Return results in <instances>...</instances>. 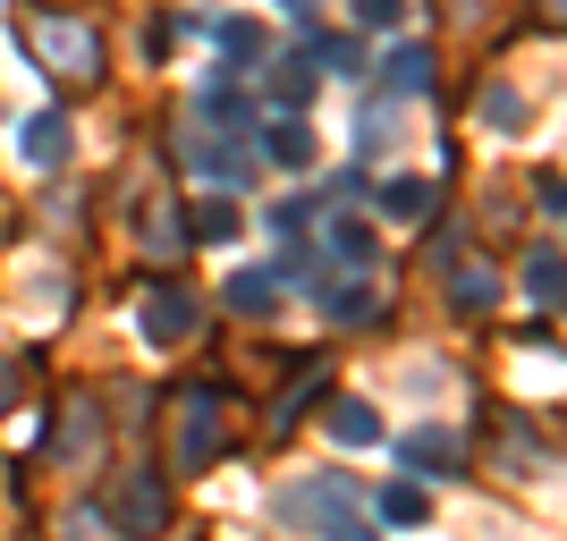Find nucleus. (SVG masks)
<instances>
[{"label":"nucleus","mask_w":567,"mask_h":541,"mask_svg":"<svg viewBox=\"0 0 567 541\" xmlns=\"http://www.w3.org/2000/svg\"><path fill=\"white\" fill-rule=\"evenodd\" d=\"M25 51H43L51 76H69V85H76V76H102V34L85 18H51V9H43V18H25Z\"/></svg>","instance_id":"nucleus-1"},{"label":"nucleus","mask_w":567,"mask_h":541,"mask_svg":"<svg viewBox=\"0 0 567 541\" xmlns=\"http://www.w3.org/2000/svg\"><path fill=\"white\" fill-rule=\"evenodd\" d=\"M348 508H355L348 474H313V482L288 491V517H297V524H313V533H331V541H373V524H355Z\"/></svg>","instance_id":"nucleus-2"},{"label":"nucleus","mask_w":567,"mask_h":541,"mask_svg":"<svg viewBox=\"0 0 567 541\" xmlns=\"http://www.w3.org/2000/svg\"><path fill=\"white\" fill-rule=\"evenodd\" d=\"M220 448V389H195V398H178V474L213 466Z\"/></svg>","instance_id":"nucleus-3"},{"label":"nucleus","mask_w":567,"mask_h":541,"mask_svg":"<svg viewBox=\"0 0 567 541\" xmlns=\"http://www.w3.org/2000/svg\"><path fill=\"white\" fill-rule=\"evenodd\" d=\"M144 339H153V347L195 339V296H187V288H169V296H153V305H144Z\"/></svg>","instance_id":"nucleus-4"},{"label":"nucleus","mask_w":567,"mask_h":541,"mask_svg":"<svg viewBox=\"0 0 567 541\" xmlns=\"http://www.w3.org/2000/svg\"><path fill=\"white\" fill-rule=\"evenodd\" d=\"M262 162H280V169H313V118H271L262 127Z\"/></svg>","instance_id":"nucleus-5"},{"label":"nucleus","mask_w":567,"mask_h":541,"mask_svg":"<svg viewBox=\"0 0 567 541\" xmlns=\"http://www.w3.org/2000/svg\"><path fill=\"white\" fill-rule=\"evenodd\" d=\"M271 102H280L288 118H306V111H313V60H306V51L271 60Z\"/></svg>","instance_id":"nucleus-6"},{"label":"nucleus","mask_w":567,"mask_h":541,"mask_svg":"<svg viewBox=\"0 0 567 541\" xmlns=\"http://www.w3.org/2000/svg\"><path fill=\"white\" fill-rule=\"evenodd\" d=\"M381 85H390V94H424V85H432V51L424 43H399V51H390V60H381Z\"/></svg>","instance_id":"nucleus-7"},{"label":"nucleus","mask_w":567,"mask_h":541,"mask_svg":"<svg viewBox=\"0 0 567 541\" xmlns=\"http://www.w3.org/2000/svg\"><path fill=\"white\" fill-rule=\"evenodd\" d=\"M25 162H34V169H60V162H69V118H60V111L25 118Z\"/></svg>","instance_id":"nucleus-8"},{"label":"nucleus","mask_w":567,"mask_h":541,"mask_svg":"<svg viewBox=\"0 0 567 541\" xmlns=\"http://www.w3.org/2000/svg\"><path fill=\"white\" fill-rule=\"evenodd\" d=\"M399 144V102H364V118H355V153L373 162V153H390Z\"/></svg>","instance_id":"nucleus-9"},{"label":"nucleus","mask_w":567,"mask_h":541,"mask_svg":"<svg viewBox=\"0 0 567 541\" xmlns=\"http://www.w3.org/2000/svg\"><path fill=\"white\" fill-rule=\"evenodd\" d=\"M381 212L390 220H432V178H390V187H381Z\"/></svg>","instance_id":"nucleus-10"},{"label":"nucleus","mask_w":567,"mask_h":541,"mask_svg":"<svg viewBox=\"0 0 567 541\" xmlns=\"http://www.w3.org/2000/svg\"><path fill=\"white\" fill-rule=\"evenodd\" d=\"M118 524H127V533H153V524H162V499H153V482H118Z\"/></svg>","instance_id":"nucleus-11"},{"label":"nucleus","mask_w":567,"mask_h":541,"mask_svg":"<svg viewBox=\"0 0 567 541\" xmlns=\"http://www.w3.org/2000/svg\"><path fill=\"white\" fill-rule=\"evenodd\" d=\"M525 288H534V305H567V254H534Z\"/></svg>","instance_id":"nucleus-12"},{"label":"nucleus","mask_w":567,"mask_h":541,"mask_svg":"<svg viewBox=\"0 0 567 541\" xmlns=\"http://www.w3.org/2000/svg\"><path fill=\"white\" fill-rule=\"evenodd\" d=\"M187 237H204V246L237 237V204H229V195H204V204H195V220H187Z\"/></svg>","instance_id":"nucleus-13"},{"label":"nucleus","mask_w":567,"mask_h":541,"mask_svg":"<svg viewBox=\"0 0 567 541\" xmlns=\"http://www.w3.org/2000/svg\"><path fill=\"white\" fill-rule=\"evenodd\" d=\"M229 305L237 313H271V305H280V280H271V271H237V280H229Z\"/></svg>","instance_id":"nucleus-14"},{"label":"nucleus","mask_w":567,"mask_h":541,"mask_svg":"<svg viewBox=\"0 0 567 541\" xmlns=\"http://www.w3.org/2000/svg\"><path fill=\"white\" fill-rule=\"evenodd\" d=\"M450 296H457V305H466V313H483V305H492V296H499L492 262H466V271H457V280H450Z\"/></svg>","instance_id":"nucleus-15"},{"label":"nucleus","mask_w":567,"mask_h":541,"mask_svg":"<svg viewBox=\"0 0 567 541\" xmlns=\"http://www.w3.org/2000/svg\"><path fill=\"white\" fill-rule=\"evenodd\" d=\"M483 127H525V94L517 85H483Z\"/></svg>","instance_id":"nucleus-16"},{"label":"nucleus","mask_w":567,"mask_h":541,"mask_svg":"<svg viewBox=\"0 0 567 541\" xmlns=\"http://www.w3.org/2000/svg\"><path fill=\"white\" fill-rule=\"evenodd\" d=\"M220 51H229V69H237V60H246V69H255V60H262V25L229 18V25H220Z\"/></svg>","instance_id":"nucleus-17"},{"label":"nucleus","mask_w":567,"mask_h":541,"mask_svg":"<svg viewBox=\"0 0 567 541\" xmlns=\"http://www.w3.org/2000/svg\"><path fill=\"white\" fill-rule=\"evenodd\" d=\"M331 431H339V440H381V415H373V406H355V398H339Z\"/></svg>","instance_id":"nucleus-18"},{"label":"nucleus","mask_w":567,"mask_h":541,"mask_svg":"<svg viewBox=\"0 0 567 541\" xmlns=\"http://www.w3.org/2000/svg\"><path fill=\"white\" fill-rule=\"evenodd\" d=\"M331 313H339V322H381V296L355 280V288H339V296H331Z\"/></svg>","instance_id":"nucleus-19"},{"label":"nucleus","mask_w":567,"mask_h":541,"mask_svg":"<svg viewBox=\"0 0 567 541\" xmlns=\"http://www.w3.org/2000/svg\"><path fill=\"white\" fill-rule=\"evenodd\" d=\"M331 254H339V262H364V254H373V229H355V220H331Z\"/></svg>","instance_id":"nucleus-20"},{"label":"nucleus","mask_w":567,"mask_h":541,"mask_svg":"<svg viewBox=\"0 0 567 541\" xmlns=\"http://www.w3.org/2000/svg\"><path fill=\"white\" fill-rule=\"evenodd\" d=\"M381 517H390V524H415V517H424V491L390 482V491H381Z\"/></svg>","instance_id":"nucleus-21"},{"label":"nucleus","mask_w":567,"mask_h":541,"mask_svg":"<svg viewBox=\"0 0 567 541\" xmlns=\"http://www.w3.org/2000/svg\"><path fill=\"white\" fill-rule=\"evenodd\" d=\"M406 457H415V466H450V440H441V431H415V440H406Z\"/></svg>","instance_id":"nucleus-22"},{"label":"nucleus","mask_w":567,"mask_h":541,"mask_svg":"<svg viewBox=\"0 0 567 541\" xmlns=\"http://www.w3.org/2000/svg\"><path fill=\"white\" fill-rule=\"evenodd\" d=\"M355 18H364V25H381V34H390V25L406 18V0H355Z\"/></svg>","instance_id":"nucleus-23"},{"label":"nucleus","mask_w":567,"mask_h":541,"mask_svg":"<svg viewBox=\"0 0 567 541\" xmlns=\"http://www.w3.org/2000/svg\"><path fill=\"white\" fill-rule=\"evenodd\" d=\"M313 60H322V69H339V76H348V69H355V43H348V34H331V43H313Z\"/></svg>","instance_id":"nucleus-24"},{"label":"nucleus","mask_w":567,"mask_h":541,"mask_svg":"<svg viewBox=\"0 0 567 541\" xmlns=\"http://www.w3.org/2000/svg\"><path fill=\"white\" fill-rule=\"evenodd\" d=\"M280 9H288V18H306V25H313V9H322V0H280Z\"/></svg>","instance_id":"nucleus-25"},{"label":"nucleus","mask_w":567,"mask_h":541,"mask_svg":"<svg viewBox=\"0 0 567 541\" xmlns=\"http://www.w3.org/2000/svg\"><path fill=\"white\" fill-rule=\"evenodd\" d=\"M9 398H18V373H9V364H0V406H9Z\"/></svg>","instance_id":"nucleus-26"},{"label":"nucleus","mask_w":567,"mask_h":541,"mask_svg":"<svg viewBox=\"0 0 567 541\" xmlns=\"http://www.w3.org/2000/svg\"><path fill=\"white\" fill-rule=\"evenodd\" d=\"M543 18H550V25H567V0H550V9H543Z\"/></svg>","instance_id":"nucleus-27"}]
</instances>
